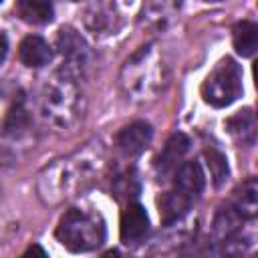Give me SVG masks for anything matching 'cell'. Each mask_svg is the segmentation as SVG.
I'll use <instances>...</instances> for the list:
<instances>
[{"instance_id": "cell-1", "label": "cell", "mask_w": 258, "mask_h": 258, "mask_svg": "<svg viewBox=\"0 0 258 258\" xmlns=\"http://www.w3.org/2000/svg\"><path fill=\"white\" fill-rule=\"evenodd\" d=\"M40 113L50 125L58 129L73 127L83 115V95L79 91L77 79L58 71L44 85L40 97Z\"/></svg>"}, {"instance_id": "cell-2", "label": "cell", "mask_w": 258, "mask_h": 258, "mask_svg": "<svg viewBox=\"0 0 258 258\" xmlns=\"http://www.w3.org/2000/svg\"><path fill=\"white\" fill-rule=\"evenodd\" d=\"M56 240L71 252L83 254L97 250L107 236L105 222L99 214L71 208L62 214L56 226Z\"/></svg>"}, {"instance_id": "cell-3", "label": "cell", "mask_w": 258, "mask_h": 258, "mask_svg": "<svg viewBox=\"0 0 258 258\" xmlns=\"http://www.w3.org/2000/svg\"><path fill=\"white\" fill-rule=\"evenodd\" d=\"M163 81H165V69L153 44L143 46L139 52H135L125 62L121 75V83L127 95L131 93L137 99H151L159 91Z\"/></svg>"}, {"instance_id": "cell-4", "label": "cell", "mask_w": 258, "mask_h": 258, "mask_svg": "<svg viewBox=\"0 0 258 258\" xmlns=\"http://www.w3.org/2000/svg\"><path fill=\"white\" fill-rule=\"evenodd\" d=\"M244 93L242 85V69L234 58H222L214 71L202 83V97L208 105L222 109L232 105Z\"/></svg>"}, {"instance_id": "cell-5", "label": "cell", "mask_w": 258, "mask_h": 258, "mask_svg": "<svg viewBox=\"0 0 258 258\" xmlns=\"http://www.w3.org/2000/svg\"><path fill=\"white\" fill-rule=\"evenodd\" d=\"M56 46L62 56L60 71L71 75L73 79H79V75L87 69V64L91 60V48H89L87 40L73 26H62L56 34Z\"/></svg>"}, {"instance_id": "cell-6", "label": "cell", "mask_w": 258, "mask_h": 258, "mask_svg": "<svg viewBox=\"0 0 258 258\" xmlns=\"http://www.w3.org/2000/svg\"><path fill=\"white\" fill-rule=\"evenodd\" d=\"M153 139V129L147 121H133L115 135V145L125 157L141 155Z\"/></svg>"}, {"instance_id": "cell-7", "label": "cell", "mask_w": 258, "mask_h": 258, "mask_svg": "<svg viewBox=\"0 0 258 258\" xmlns=\"http://www.w3.org/2000/svg\"><path fill=\"white\" fill-rule=\"evenodd\" d=\"M149 232V216L145 208L137 202H129L127 208L121 214V224H119V234L123 244H137L141 242Z\"/></svg>"}, {"instance_id": "cell-8", "label": "cell", "mask_w": 258, "mask_h": 258, "mask_svg": "<svg viewBox=\"0 0 258 258\" xmlns=\"http://www.w3.org/2000/svg\"><path fill=\"white\" fill-rule=\"evenodd\" d=\"M204 187H206V175L198 161H185L177 165V169L173 171V189L196 200L204 191Z\"/></svg>"}, {"instance_id": "cell-9", "label": "cell", "mask_w": 258, "mask_h": 258, "mask_svg": "<svg viewBox=\"0 0 258 258\" xmlns=\"http://www.w3.org/2000/svg\"><path fill=\"white\" fill-rule=\"evenodd\" d=\"M228 206L244 220V222H252L258 214V183L254 177H248L232 196V200L228 202Z\"/></svg>"}, {"instance_id": "cell-10", "label": "cell", "mask_w": 258, "mask_h": 258, "mask_svg": "<svg viewBox=\"0 0 258 258\" xmlns=\"http://www.w3.org/2000/svg\"><path fill=\"white\" fill-rule=\"evenodd\" d=\"M18 56H20L22 64H26L30 69H40V67L50 62L52 48H50V44L42 36L28 34V36L22 38V42L18 46Z\"/></svg>"}, {"instance_id": "cell-11", "label": "cell", "mask_w": 258, "mask_h": 258, "mask_svg": "<svg viewBox=\"0 0 258 258\" xmlns=\"http://www.w3.org/2000/svg\"><path fill=\"white\" fill-rule=\"evenodd\" d=\"M194 200L177 189H169L165 194H161V198L157 200V206H159V218H161V224L163 226H171L173 222L181 220L189 208H191Z\"/></svg>"}, {"instance_id": "cell-12", "label": "cell", "mask_w": 258, "mask_h": 258, "mask_svg": "<svg viewBox=\"0 0 258 258\" xmlns=\"http://www.w3.org/2000/svg\"><path fill=\"white\" fill-rule=\"evenodd\" d=\"M187 149H189V137L183 135V133H173L165 141V145H163V149H161V153L157 157V167L161 169V173L175 171L179 161L187 153Z\"/></svg>"}, {"instance_id": "cell-13", "label": "cell", "mask_w": 258, "mask_h": 258, "mask_svg": "<svg viewBox=\"0 0 258 258\" xmlns=\"http://www.w3.org/2000/svg\"><path fill=\"white\" fill-rule=\"evenodd\" d=\"M226 129L230 131V135L238 143L254 145V141H256V117H254L252 109H242L236 115H232L226 121Z\"/></svg>"}, {"instance_id": "cell-14", "label": "cell", "mask_w": 258, "mask_h": 258, "mask_svg": "<svg viewBox=\"0 0 258 258\" xmlns=\"http://www.w3.org/2000/svg\"><path fill=\"white\" fill-rule=\"evenodd\" d=\"M87 26L95 34H111L117 30V14L115 6L109 4H93L85 16Z\"/></svg>"}, {"instance_id": "cell-15", "label": "cell", "mask_w": 258, "mask_h": 258, "mask_svg": "<svg viewBox=\"0 0 258 258\" xmlns=\"http://www.w3.org/2000/svg\"><path fill=\"white\" fill-rule=\"evenodd\" d=\"M232 42L240 56H252L258 48V26L252 20H240L232 30Z\"/></svg>"}, {"instance_id": "cell-16", "label": "cell", "mask_w": 258, "mask_h": 258, "mask_svg": "<svg viewBox=\"0 0 258 258\" xmlns=\"http://www.w3.org/2000/svg\"><path fill=\"white\" fill-rule=\"evenodd\" d=\"M20 18L28 24H46L52 20V4L44 0H20L16 4Z\"/></svg>"}, {"instance_id": "cell-17", "label": "cell", "mask_w": 258, "mask_h": 258, "mask_svg": "<svg viewBox=\"0 0 258 258\" xmlns=\"http://www.w3.org/2000/svg\"><path fill=\"white\" fill-rule=\"evenodd\" d=\"M204 155H206V163H208V169H210V173H212L214 183H216V185H222V183L228 179V173H230L226 155H224L222 151L214 149V147L206 149Z\"/></svg>"}, {"instance_id": "cell-18", "label": "cell", "mask_w": 258, "mask_h": 258, "mask_svg": "<svg viewBox=\"0 0 258 258\" xmlns=\"http://www.w3.org/2000/svg\"><path fill=\"white\" fill-rule=\"evenodd\" d=\"M113 189H115L117 198H135L139 194V181H137L133 171L131 173H123V175H119L115 179Z\"/></svg>"}, {"instance_id": "cell-19", "label": "cell", "mask_w": 258, "mask_h": 258, "mask_svg": "<svg viewBox=\"0 0 258 258\" xmlns=\"http://www.w3.org/2000/svg\"><path fill=\"white\" fill-rule=\"evenodd\" d=\"M26 121H28V113H26V109H24V101L20 99V101L10 109V113H8V117H6V131H8V133H16V131L24 129Z\"/></svg>"}, {"instance_id": "cell-20", "label": "cell", "mask_w": 258, "mask_h": 258, "mask_svg": "<svg viewBox=\"0 0 258 258\" xmlns=\"http://www.w3.org/2000/svg\"><path fill=\"white\" fill-rule=\"evenodd\" d=\"M20 258H48V254L40 244H32V246L26 248V252Z\"/></svg>"}, {"instance_id": "cell-21", "label": "cell", "mask_w": 258, "mask_h": 258, "mask_svg": "<svg viewBox=\"0 0 258 258\" xmlns=\"http://www.w3.org/2000/svg\"><path fill=\"white\" fill-rule=\"evenodd\" d=\"M6 52H8V38H6V34L0 30V62L4 60Z\"/></svg>"}, {"instance_id": "cell-22", "label": "cell", "mask_w": 258, "mask_h": 258, "mask_svg": "<svg viewBox=\"0 0 258 258\" xmlns=\"http://www.w3.org/2000/svg\"><path fill=\"white\" fill-rule=\"evenodd\" d=\"M101 258H119V252H117V250H109V252H105Z\"/></svg>"}]
</instances>
